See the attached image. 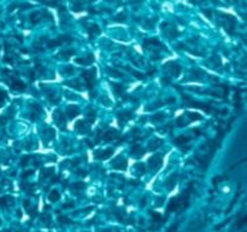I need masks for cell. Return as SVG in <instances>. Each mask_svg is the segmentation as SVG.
<instances>
[{"label":"cell","instance_id":"cell-11","mask_svg":"<svg viewBox=\"0 0 247 232\" xmlns=\"http://www.w3.org/2000/svg\"><path fill=\"white\" fill-rule=\"evenodd\" d=\"M187 116L189 117V122L197 121V120H200V119H201V116H200L199 114H197V112H189V114H187Z\"/></svg>","mask_w":247,"mask_h":232},{"label":"cell","instance_id":"cell-13","mask_svg":"<svg viewBox=\"0 0 247 232\" xmlns=\"http://www.w3.org/2000/svg\"><path fill=\"white\" fill-rule=\"evenodd\" d=\"M160 144H163V140H160V139H157V140H155V141H152L151 144H150V149L151 150H155V149H157Z\"/></svg>","mask_w":247,"mask_h":232},{"label":"cell","instance_id":"cell-4","mask_svg":"<svg viewBox=\"0 0 247 232\" xmlns=\"http://www.w3.org/2000/svg\"><path fill=\"white\" fill-rule=\"evenodd\" d=\"M80 114V109L76 105H70L66 109V115L69 116V119H74L75 116H77Z\"/></svg>","mask_w":247,"mask_h":232},{"label":"cell","instance_id":"cell-12","mask_svg":"<svg viewBox=\"0 0 247 232\" xmlns=\"http://www.w3.org/2000/svg\"><path fill=\"white\" fill-rule=\"evenodd\" d=\"M85 126H86V123H85L83 121H78V122L76 123V128H77L80 132H87L88 128H86Z\"/></svg>","mask_w":247,"mask_h":232},{"label":"cell","instance_id":"cell-8","mask_svg":"<svg viewBox=\"0 0 247 232\" xmlns=\"http://www.w3.org/2000/svg\"><path fill=\"white\" fill-rule=\"evenodd\" d=\"M188 143H189V138L186 135H180L177 139H175V144L177 146H185Z\"/></svg>","mask_w":247,"mask_h":232},{"label":"cell","instance_id":"cell-6","mask_svg":"<svg viewBox=\"0 0 247 232\" xmlns=\"http://www.w3.org/2000/svg\"><path fill=\"white\" fill-rule=\"evenodd\" d=\"M113 168H117V169H125L127 168V161L124 160V159H117L113 163Z\"/></svg>","mask_w":247,"mask_h":232},{"label":"cell","instance_id":"cell-9","mask_svg":"<svg viewBox=\"0 0 247 232\" xmlns=\"http://www.w3.org/2000/svg\"><path fill=\"white\" fill-rule=\"evenodd\" d=\"M12 88H13V90H17V91H24V90H26V85H24V82L17 80L16 82L12 84Z\"/></svg>","mask_w":247,"mask_h":232},{"label":"cell","instance_id":"cell-7","mask_svg":"<svg viewBox=\"0 0 247 232\" xmlns=\"http://www.w3.org/2000/svg\"><path fill=\"white\" fill-rule=\"evenodd\" d=\"M131 154H133L135 157H140V156H142V155L145 154V150H144L141 146H139V145H134V146L131 148Z\"/></svg>","mask_w":247,"mask_h":232},{"label":"cell","instance_id":"cell-5","mask_svg":"<svg viewBox=\"0 0 247 232\" xmlns=\"http://www.w3.org/2000/svg\"><path fill=\"white\" fill-rule=\"evenodd\" d=\"M116 138H118V133L116 132V131H109V132H106L103 135V139L106 140V141L113 140V139H116Z\"/></svg>","mask_w":247,"mask_h":232},{"label":"cell","instance_id":"cell-3","mask_svg":"<svg viewBox=\"0 0 247 232\" xmlns=\"http://www.w3.org/2000/svg\"><path fill=\"white\" fill-rule=\"evenodd\" d=\"M148 163H150V167H152L153 169H158L159 167L162 166L163 160H162L160 156H153V157H151L148 160Z\"/></svg>","mask_w":247,"mask_h":232},{"label":"cell","instance_id":"cell-2","mask_svg":"<svg viewBox=\"0 0 247 232\" xmlns=\"http://www.w3.org/2000/svg\"><path fill=\"white\" fill-rule=\"evenodd\" d=\"M112 154H113V149H112V148H109V149H106V150H104V151H98V152H96V157H98L99 160H107Z\"/></svg>","mask_w":247,"mask_h":232},{"label":"cell","instance_id":"cell-14","mask_svg":"<svg viewBox=\"0 0 247 232\" xmlns=\"http://www.w3.org/2000/svg\"><path fill=\"white\" fill-rule=\"evenodd\" d=\"M112 86H113V90H115V92L116 93H120V92H122L124 88L122 85H117V84H112Z\"/></svg>","mask_w":247,"mask_h":232},{"label":"cell","instance_id":"cell-10","mask_svg":"<svg viewBox=\"0 0 247 232\" xmlns=\"http://www.w3.org/2000/svg\"><path fill=\"white\" fill-rule=\"evenodd\" d=\"M131 117H133V116H131V112H130V111H124L122 114H120V116H118L120 121H128V120H130Z\"/></svg>","mask_w":247,"mask_h":232},{"label":"cell","instance_id":"cell-1","mask_svg":"<svg viewBox=\"0 0 247 232\" xmlns=\"http://www.w3.org/2000/svg\"><path fill=\"white\" fill-rule=\"evenodd\" d=\"M82 76H83V79H85V81H86V84H87V86H88V88H92L93 86H94V71H92V70H89V71H83L82 73Z\"/></svg>","mask_w":247,"mask_h":232},{"label":"cell","instance_id":"cell-15","mask_svg":"<svg viewBox=\"0 0 247 232\" xmlns=\"http://www.w3.org/2000/svg\"><path fill=\"white\" fill-rule=\"evenodd\" d=\"M111 74H113V75H116V76H121V74L120 73H117V71H115V70H109Z\"/></svg>","mask_w":247,"mask_h":232}]
</instances>
